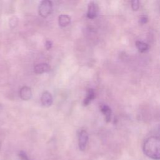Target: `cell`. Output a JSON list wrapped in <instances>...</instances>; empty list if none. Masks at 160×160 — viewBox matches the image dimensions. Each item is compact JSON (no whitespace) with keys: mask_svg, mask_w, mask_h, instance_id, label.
<instances>
[{"mask_svg":"<svg viewBox=\"0 0 160 160\" xmlns=\"http://www.w3.org/2000/svg\"><path fill=\"white\" fill-rule=\"evenodd\" d=\"M144 153L154 160H160V138L150 136L144 142L142 146Z\"/></svg>","mask_w":160,"mask_h":160,"instance_id":"6da1fadb","label":"cell"},{"mask_svg":"<svg viewBox=\"0 0 160 160\" xmlns=\"http://www.w3.org/2000/svg\"><path fill=\"white\" fill-rule=\"evenodd\" d=\"M39 15L42 18H47L52 11V3L50 0H42L38 8Z\"/></svg>","mask_w":160,"mask_h":160,"instance_id":"7a4b0ae2","label":"cell"},{"mask_svg":"<svg viewBox=\"0 0 160 160\" xmlns=\"http://www.w3.org/2000/svg\"><path fill=\"white\" fill-rule=\"evenodd\" d=\"M98 11H99L98 6L94 2L91 1L89 3L88 6L87 17L91 19H94L98 16Z\"/></svg>","mask_w":160,"mask_h":160,"instance_id":"3957f363","label":"cell"},{"mask_svg":"<svg viewBox=\"0 0 160 160\" xmlns=\"http://www.w3.org/2000/svg\"><path fill=\"white\" fill-rule=\"evenodd\" d=\"M88 141V134L85 130H82L79 133V147L81 151H84L86 148Z\"/></svg>","mask_w":160,"mask_h":160,"instance_id":"277c9868","label":"cell"},{"mask_svg":"<svg viewBox=\"0 0 160 160\" xmlns=\"http://www.w3.org/2000/svg\"><path fill=\"white\" fill-rule=\"evenodd\" d=\"M41 102L46 107L50 106L52 104V98L49 92L46 91L42 93L41 96Z\"/></svg>","mask_w":160,"mask_h":160,"instance_id":"5b68a950","label":"cell"},{"mask_svg":"<svg viewBox=\"0 0 160 160\" xmlns=\"http://www.w3.org/2000/svg\"><path fill=\"white\" fill-rule=\"evenodd\" d=\"M101 111L102 113L104 115L106 121L107 122H109L111 121V116H112L111 109L107 105H102L101 106Z\"/></svg>","mask_w":160,"mask_h":160,"instance_id":"8992f818","label":"cell"},{"mask_svg":"<svg viewBox=\"0 0 160 160\" xmlns=\"http://www.w3.org/2000/svg\"><path fill=\"white\" fill-rule=\"evenodd\" d=\"M50 66L45 63H41L36 65L34 68V71L36 73L41 74L49 71Z\"/></svg>","mask_w":160,"mask_h":160,"instance_id":"52a82bcc","label":"cell"},{"mask_svg":"<svg viewBox=\"0 0 160 160\" xmlns=\"http://www.w3.org/2000/svg\"><path fill=\"white\" fill-rule=\"evenodd\" d=\"M71 18L66 14H61L58 18V23L61 27H66L69 24Z\"/></svg>","mask_w":160,"mask_h":160,"instance_id":"ba28073f","label":"cell"},{"mask_svg":"<svg viewBox=\"0 0 160 160\" xmlns=\"http://www.w3.org/2000/svg\"><path fill=\"white\" fill-rule=\"evenodd\" d=\"M21 98L24 100H28L32 96L31 89L28 87H23L20 91Z\"/></svg>","mask_w":160,"mask_h":160,"instance_id":"9c48e42d","label":"cell"},{"mask_svg":"<svg viewBox=\"0 0 160 160\" xmlns=\"http://www.w3.org/2000/svg\"><path fill=\"white\" fill-rule=\"evenodd\" d=\"M136 46L138 51L141 52H146L149 48V46L147 43L140 41H137L136 42Z\"/></svg>","mask_w":160,"mask_h":160,"instance_id":"30bf717a","label":"cell"},{"mask_svg":"<svg viewBox=\"0 0 160 160\" xmlns=\"http://www.w3.org/2000/svg\"><path fill=\"white\" fill-rule=\"evenodd\" d=\"M95 97V93L93 89H89L88 91V93H87V96L86 97V98L84 99V101H83V104L84 106H86L88 104H89V102H91V100H92Z\"/></svg>","mask_w":160,"mask_h":160,"instance_id":"8fae6325","label":"cell"},{"mask_svg":"<svg viewBox=\"0 0 160 160\" xmlns=\"http://www.w3.org/2000/svg\"><path fill=\"white\" fill-rule=\"evenodd\" d=\"M139 0H131V8L133 11H137L139 8Z\"/></svg>","mask_w":160,"mask_h":160,"instance_id":"7c38bea8","label":"cell"},{"mask_svg":"<svg viewBox=\"0 0 160 160\" xmlns=\"http://www.w3.org/2000/svg\"><path fill=\"white\" fill-rule=\"evenodd\" d=\"M19 156L20 157V158L21 159V160H29V159H28V157L27 156L26 154L24 152H23V151L19 152Z\"/></svg>","mask_w":160,"mask_h":160,"instance_id":"4fadbf2b","label":"cell"},{"mask_svg":"<svg viewBox=\"0 0 160 160\" xmlns=\"http://www.w3.org/2000/svg\"><path fill=\"white\" fill-rule=\"evenodd\" d=\"M148 21V19L146 16H142L140 19H139V22L141 24H146Z\"/></svg>","mask_w":160,"mask_h":160,"instance_id":"5bb4252c","label":"cell"},{"mask_svg":"<svg viewBox=\"0 0 160 160\" xmlns=\"http://www.w3.org/2000/svg\"><path fill=\"white\" fill-rule=\"evenodd\" d=\"M45 46H46V49L48 50V49H51V48L52 47V43H51V41H47L46 42Z\"/></svg>","mask_w":160,"mask_h":160,"instance_id":"9a60e30c","label":"cell"}]
</instances>
